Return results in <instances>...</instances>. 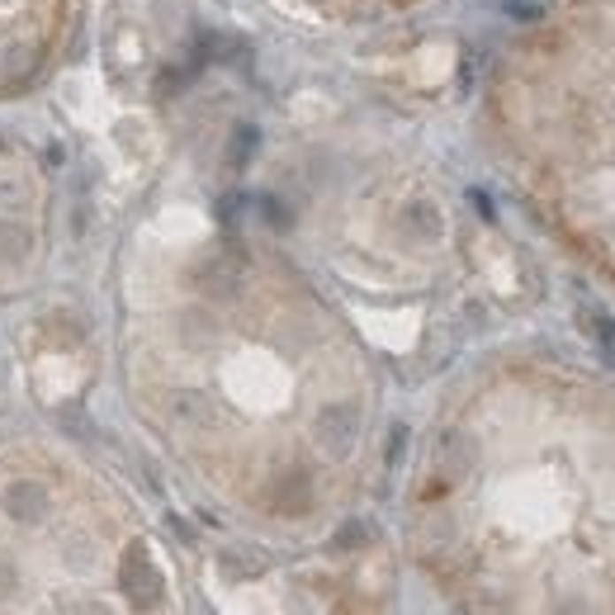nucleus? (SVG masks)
<instances>
[{
	"label": "nucleus",
	"mask_w": 615,
	"mask_h": 615,
	"mask_svg": "<svg viewBox=\"0 0 615 615\" xmlns=\"http://www.w3.org/2000/svg\"><path fill=\"white\" fill-rule=\"evenodd\" d=\"M43 511H48V497H43V488H38V483H15L5 492V516H10V521L38 526V521H43Z\"/></svg>",
	"instance_id": "7ed1b4c3"
},
{
	"label": "nucleus",
	"mask_w": 615,
	"mask_h": 615,
	"mask_svg": "<svg viewBox=\"0 0 615 615\" xmlns=\"http://www.w3.org/2000/svg\"><path fill=\"white\" fill-rule=\"evenodd\" d=\"M360 540H365V530L355 526V521H350V530H341V535H336V544H341V550H350V544H360Z\"/></svg>",
	"instance_id": "20e7f679"
},
{
	"label": "nucleus",
	"mask_w": 615,
	"mask_h": 615,
	"mask_svg": "<svg viewBox=\"0 0 615 615\" xmlns=\"http://www.w3.org/2000/svg\"><path fill=\"white\" fill-rule=\"evenodd\" d=\"M123 592L138 601V606H157L161 601V573L152 568L142 544H133L128 558H123Z\"/></svg>",
	"instance_id": "f03ea898"
},
{
	"label": "nucleus",
	"mask_w": 615,
	"mask_h": 615,
	"mask_svg": "<svg viewBox=\"0 0 615 615\" xmlns=\"http://www.w3.org/2000/svg\"><path fill=\"white\" fill-rule=\"evenodd\" d=\"M312 435H318V445L327 450V455H350L355 435H360V412H355L350 403L341 407H322L318 412V427H312Z\"/></svg>",
	"instance_id": "f257e3e1"
}]
</instances>
